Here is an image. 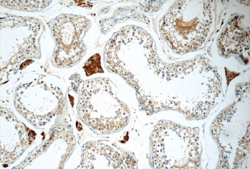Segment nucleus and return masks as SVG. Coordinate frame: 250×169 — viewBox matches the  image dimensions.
<instances>
[{"label": "nucleus", "mask_w": 250, "mask_h": 169, "mask_svg": "<svg viewBox=\"0 0 250 169\" xmlns=\"http://www.w3.org/2000/svg\"><path fill=\"white\" fill-rule=\"evenodd\" d=\"M87 76L93 74L104 72L101 64V56L96 53L85 62L82 67Z\"/></svg>", "instance_id": "obj_1"}, {"label": "nucleus", "mask_w": 250, "mask_h": 169, "mask_svg": "<svg viewBox=\"0 0 250 169\" xmlns=\"http://www.w3.org/2000/svg\"><path fill=\"white\" fill-rule=\"evenodd\" d=\"M236 87V92L238 93V94L240 92H242L243 94L245 92H248L249 88V87L246 84L238 85Z\"/></svg>", "instance_id": "obj_2"}]
</instances>
